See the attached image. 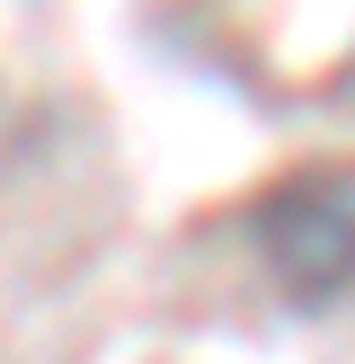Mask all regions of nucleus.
Instances as JSON below:
<instances>
[{
    "mask_svg": "<svg viewBox=\"0 0 355 364\" xmlns=\"http://www.w3.org/2000/svg\"><path fill=\"white\" fill-rule=\"evenodd\" d=\"M258 258L284 284V302L329 311L355 294V160H320L293 169L258 196Z\"/></svg>",
    "mask_w": 355,
    "mask_h": 364,
    "instance_id": "obj_1",
    "label": "nucleus"
}]
</instances>
